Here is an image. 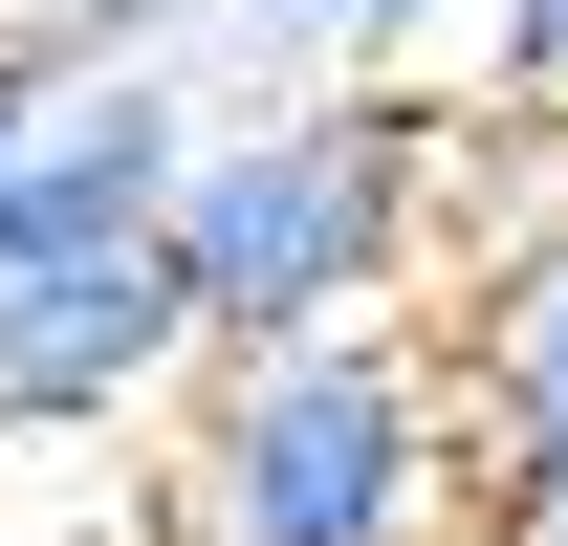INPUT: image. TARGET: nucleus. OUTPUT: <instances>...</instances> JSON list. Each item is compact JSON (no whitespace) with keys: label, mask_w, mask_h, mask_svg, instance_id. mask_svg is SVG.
I'll list each match as a JSON object with an SVG mask.
<instances>
[{"label":"nucleus","mask_w":568,"mask_h":546,"mask_svg":"<svg viewBox=\"0 0 568 546\" xmlns=\"http://www.w3.org/2000/svg\"><path fill=\"white\" fill-rule=\"evenodd\" d=\"M459 198H481V132L437 88H284V110H197V175H175V284H197L219 350H328V328H416L437 263H459Z\"/></svg>","instance_id":"obj_1"},{"label":"nucleus","mask_w":568,"mask_h":546,"mask_svg":"<svg viewBox=\"0 0 568 546\" xmlns=\"http://www.w3.org/2000/svg\"><path fill=\"white\" fill-rule=\"evenodd\" d=\"M459 394L437 328H328V350H219L197 415L153 437V546H459Z\"/></svg>","instance_id":"obj_2"},{"label":"nucleus","mask_w":568,"mask_h":546,"mask_svg":"<svg viewBox=\"0 0 568 546\" xmlns=\"http://www.w3.org/2000/svg\"><path fill=\"white\" fill-rule=\"evenodd\" d=\"M437 394L481 525H568V153H481L437 263Z\"/></svg>","instance_id":"obj_3"},{"label":"nucleus","mask_w":568,"mask_h":546,"mask_svg":"<svg viewBox=\"0 0 568 546\" xmlns=\"http://www.w3.org/2000/svg\"><path fill=\"white\" fill-rule=\"evenodd\" d=\"M219 372L197 284H175V241H132V263H0V437H175Z\"/></svg>","instance_id":"obj_4"},{"label":"nucleus","mask_w":568,"mask_h":546,"mask_svg":"<svg viewBox=\"0 0 568 546\" xmlns=\"http://www.w3.org/2000/svg\"><path fill=\"white\" fill-rule=\"evenodd\" d=\"M175 175H197V88L175 67H67L44 132H22L0 263H132V241H175Z\"/></svg>","instance_id":"obj_5"},{"label":"nucleus","mask_w":568,"mask_h":546,"mask_svg":"<svg viewBox=\"0 0 568 546\" xmlns=\"http://www.w3.org/2000/svg\"><path fill=\"white\" fill-rule=\"evenodd\" d=\"M481 110L525 153H568V0H481Z\"/></svg>","instance_id":"obj_6"},{"label":"nucleus","mask_w":568,"mask_h":546,"mask_svg":"<svg viewBox=\"0 0 568 546\" xmlns=\"http://www.w3.org/2000/svg\"><path fill=\"white\" fill-rule=\"evenodd\" d=\"M219 0H44V67H175Z\"/></svg>","instance_id":"obj_7"},{"label":"nucleus","mask_w":568,"mask_h":546,"mask_svg":"<svg viewBox=\"0 0 568 546\" xmlns=\"http://www.w3.org/2000/svg\"><path fill=\"white\" fill-rule=\"evenodd\" d=\"M44 88H67V67H44V22H0V198H22V132H44Z\"/></svg>","instance_id":"obj_8"},{"label":"nucleus","mask_w":568,"mask_h":546,"mask_svg":"<svg viewBox=\"0 0 568 546\" xmlns=\"http://www.w3.org/2000/svg\"><path fill=\"white\" fill-rule=\"evenodd\" d=\"M263 22H328V44H394V22H437V0H263Z\"/></svg>","instance_id":"obj_9"},{"label":"nucleus","mask_w":568,"mask_h":546,"mask_svg":"<svg viewBox=\"0 0 568 546\" xmlns=\"http://www.w3.org/2000/svg\"><path fill=\"white\" fill-rule=\"evenodd\" d=\"M459 546H568V525H459Z\"/></svg>","instance_id":"obj_10"}]
</instances>
